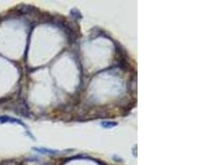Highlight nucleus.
I'll return each instance as SVG.
<instances>
[{
  "instance_id": "f257e3e1",
  "label": "nucleus",
  "mask_w": 220,
  "mask_h": 165,
  "mask_svg": "<svg viewBox=\"0 0 220 165\" xmlns=\"http://www.w3.org/2000/svg\"><path fill=\"white\" fill-rule=\"evenodd\" d=\"M4 123H16L18 125H21L24 127H26V125L18 119L12 118L8 116H0V124H4Z\"/></svg>"
},
{
  "instance_id": "f03ea898",
  "label": "nucleus",
  "mask_w": 220,
  "mask_h": 165,
  "mask_svg": "<svg viewBox=\"0 0 220 165\" xmlns=\"http://www.w3.org/2000/svg\"><path fill=\"white\" fill-rule=\"evenodd\" d=\"M33 149L35 151H38L40 153H55L56 151L51 150V149H48V148H33Z\"/></svg>"
},
{
  "instance_id": "7ed1b4c3",
  "label": "nucleus",
  "mask_w": 220,
  "mask_h": 165,
  "mask_svg": "<svg viewBox=\"0 0 220 165\" xmlns=\"http://www.w3.org/2000/svg\"><path fill=\"white\" fill-rule=\"evenodd\" d=\"M101 125H102V126H104L105 128H110V127H113V126H115V125H117V123L104 121V122L101 123Z\"/></svg>"
}]
</instances>
